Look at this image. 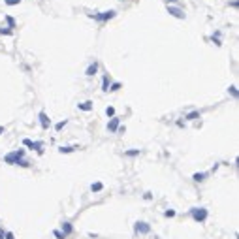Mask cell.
<instances>
[{
  "label": "cell",
  "mask_w": 239,
  "mask_h": 239,
  "mask_svg": "<svg viewBox=\"0 0 239 239\" xmlns=\"http://www.w3.org/2000/svg\"><path fill=\"white\" fill-rule=\"evenodd\" d=\"M190 215L192 218H194L196 222H205L207 220V217H209V211L205 209V207H194V209H190Z\"/></svg>",
  "instance_id": "1"
},
{
  "label": "cell",
  "mask_w": 239,
  "mask_h": 239,
  "mask_svg": "<svg viewBox=\"0 0 239 239\" xmlns=\"http://www.w3.org/2000/svg\"><path fill=\"white\" fill-rule=\"evenodd\" d=\"M23 156H25V149H17V151H13V152L4 156V162H6V164H12V166H17V162L23 160Z\"/></svg>",
  "instance_id": "2"
},
{
  "label": "cell",
  "mask_w": 239,
  "mask_h": 239,
  "mask_svg": "<svg viewBox=\"0 0 239 239\" xmlns=\"http://www.w3.org/2000/svg\"><path fill=\"white\" fill-rule=\"evenodd\" d=\"M134 230H136V233H141V235H147V233L151 232V224H147V222H136Z\"/></svg>",
  "instance_id": "3"
},
{
  "label": "cell",
  "mask_w": 239,
  "mask_h": 239,
  "mask_svg": "<svg viewBox=\"0 0 239 239\" xmlns=\"http://www.w3.org/2000/svg\"><path fill=\"white\" fill-rule=\"evenodd\" d=\"M90 17H96L98 21H109V19L115 17V12H113V9H109V12H104V13H98V15L90 13Z\"/></svg>",
  "instance_id": "4"
},
{
  "label": "cell",
  "mask_w": 239,
  "mask_h": 239,
  "mask_svg": "<svg viewBox=\"0 0 239 239\" xmlns=\"http://www.w3.org/2000/svg\"><path fill=\"white\" fill-rule=\"evenodd\" d=\"M38 119H40V124H42V128L47 130L49 124H51V119L47 117V113H45V111H40V113H38Z\"/></svg>",
  "instance_id": "5"
},
{
  "label": "cell",
  "mask_w": 239,
  "mask_h": 239,
  "mask_svg": "<svg viewBox=\"0 0 239 239\" xmlns=\"http://www.w3.org/2000/svg\"><path fill=\"white\" fill-rule=\"evenodd\" d=\"M119 124H121V119H119V117H111L109 123H108V130H109V132H117V130H119Z\"/></svg>",
  "instance_id": "6"
},
{
  "label": "cell",
  "mask_w": 239,
  "mask_h": 239,
  "mask_svg": "<svg viewBox=\"0 0 239 239\" xmlns=\"http://www.w3.org/2000/svg\"><path fill=\"white\" fill-rule=\"evenodd\" d=\"M168 13H170V15H173V17H177V19H185V13H183V9H181V8L168 6Z\"/></svg>",
  "instance_id": "7"
},
{
  "label": "cell",
  "mask_w": 239,
  "mask_h": 239,
  "mask_svg": "<svg viewBox=\"0 0 239 239\" xmlns=\"http://www.w3.org/2000/svg\"><path fill=\"white\" fill-rule=\"evenodd\" d=\"M72 232H74L72 224H70V222H62V233H64V235L68 237V235H70V233H72Z\"/></svg>",
  "instance_id": "8"
},
{
  "label": "cell",
  "mask_w": 239,
  "mask_h": 239,
  "mask_svg": "<svg viewBox=\"0 0 239 239\" xmlns=\"http://www.w3.org/2000/svg\"><path fill=\"white\" fill-rule=\"evenodd\" d=\"M96 72H98V62H92V64L87 68V72H85V74H87V75H94Z\"/></svg>",
  "instance_id": "9"
},
{
  "label": "cell",
  "mask_w": 239,
  "mask_h": 239,
  "mask_svg": "<svg viewBox=\"0 0 239 239\" xmlns=\"http://www.w3.org/2000/svg\"><path fill=\"white\" fill-rule=\"evenodd\" d=\"M185 119H186V121H196V119H200V111H190Z\"/></svg>",
  "instance_id": "10"
},
{
  "label": "cell",
  "mask_w": 239,
  "mask_h": 239,
  "mask_svg": "<svg viewBox=\"0 0 239 239\" xmlns=\"http://www.w3.org/2000/svg\"><path fill=\"white\" fill-rule=\"evenodd\" d=\"M108 89H109V77H108V75H104V79H102V90L108 92Z\"/></svg>",
  "instance_id": "11"
},
{
  "label": "cell",
  "mask_w": 239,
  "mask_h": 239,
  "mask_svg": "<svg viewBox=\"0 0 239 239\" xmlns=\"http://www.w3.org/2000/svg\"><path fill=\"white\" fill-rule=\"evenodd\" d=\"M79 109H83V111H90V109H92V102H83V104H79Z\"/></svg>",
  "instance_id": "12"
},
{
  "label": "cell",
  "mask_w": 239,
  "mask_h": 239,
  "mask_svg": "<svg viewBox=\"0 0 239 239\" xmlns=\"http://www.w3.org/2000/svg\"><path fill=\"white\" fill-rule=\"evenodd\" d=\"M205 177H207V173H194L192 179H194L196 183H201V181H205Z\"/></svg>",
  "instance_id": "13"
},
{
  "label": "cell",
  "mask_w": 239,
  "mask_h": 239,
  "mask_svg": "<svg viewBox=\"0 0 239 239\" xmlns=\"http://www.w3.org/2000/svg\"><path fill=\"white\" fill-rule=\"evenodd\" d=\"M102 188H104L102 183H92V186H90V190H92V192H100Z\"/></svg>",
  "instance_id": "14"
},
{
  "label": "cell",
  "mask_w": 239,
  "mask_h": 239,
  "mask_svg": "<svg viewBox=\"0 0 239 239\" xmlns=\"http://www.w3.org/2000/svg\"><path fill=\"white\" fill-rule=\"evenodd\" d=\"M75 149H79V147H60L58 152H62V155H64V152H72V151H75Z\"/></svg>",
  "instance_id": "15"
},
{
  "label": "cell",
  "mask_w": 239,
  "mask_h": 239,
  "mask_svg": "<svg viewBox=\"0 0 239 239\" xmlns=\"http://www.w3.org/2000/svg\"><path fill=\"white\" fill-rule=\"evenodd\" d=\"M6 21H8V25H9V30H12V28L15 27V19H13V17H9V15H8V17H6Z\"/></svg>",
  "instance_id": "16"
},
{
  "label": "cell",
  "mask_w": 239,
  "mask_h": 239,
  "mask_svg": "<svg viewBox=\"0 0 239 239\" xmlns=\"http://www.w3.org/2000/svg\"><path fill=\"white\" fill-rule=\"evenodd\" d=\"M105 115H108V117H115V108H111V105H109V108L105 109Z\"/></svg>",
  "instance_id": "17"
},
{
  "label": "cell",
  "mask_w": 239,
  "mask_h": 239,
  "mask_svg": "<svg viewBox=\"0 0 239 239\" xmlns=\"http://www.w3.org/2000/svg\"><path fill=\"white\" fill-rule=\"evenodd\" d=\"M23 145H27V147H30V149H32L34 141H32V139H28V138H25V139H23Z\"/></svg>",
  "instance_id": "18"
},
{
  "label": "cell",
  "mask_w": 239,
  "mask_h": 239,
  "mask_svg": "<svg viewBox=\"0 0 239 239\" xmlns=\"http://www.w3.org/2000/svg\"><path fill=\"white\" fill-rule=\"evenodd\" d=\"M121 89V83H113V85H111V87L108 89V90H111V92H115V90H119Z\"/></svg>",
  "instance_id": "19"
},
{
  "label": "cell",
  "mask_w": 239,
  "mask_h": 239,
  "mask_svg": "<svg viewBox=\"0 0 239 239\" xmlns=\"http://www.w3.org/2000/svg\"><path fill=\"white\" fill-rule=\"evenodd\" d=\"M53 233H55V237H57V239H66V235H64L62 232H58V230H55Z\"/></svg>",
  "instance_id": "20"
},
{
  "label": "cell",
  "mask_w": 239,
  "mask_h": 239,
  "mask_svg": "<svg viewBox=\"0 0 239 239\" xmlns=\"http://www.w3.org/2000/svg\"><path fill=\"white\" fill-rule=\"evenodd\" d=\"M66 123H68V121H60V123H58L57 126H55V128H57V130H62L64 126H66Z\"/></svg>",
  "instance_id": "21"
},
{
  "label": "cell",
  "mask_w": 239,
  "mask_h": 239,
  "mask_svg": "<svg viewBox=\"0 0 239 239\" xmlns=\"http://www.w3.org/2000/svg\"><path fill=\"white\" fill-rule=\"evenodd\" d=\"M164 215H166L168 218H171V217H175V211H173V209H168V211L164 213Z\"/></svg>",
  "instance_id": "22"
},
{
  "label": "cell",
  "mask_w": 239,
  "mask_h": 239,
  "mask_svg": "<svg viewBox=\"0 0 239 239\" xmlns=\"http://www.w3.org/2000/svg\"><path fill=\"white\" fill-rule=\"evenodd\" d=\"M8 6H15V4H21V0H6Z\"/></svg>",
  "instance_id": "23"
},
{
  "label": "cell",
  "mask_w": 239,
  "mask_h": 239,
  "mask_svg": "<svg viewBox=\"0 0 239 239\" xmlns=\"http://www.w3.org/2000/svg\"><path fill=\"white\" fill-rule=\"evenodd\" d=\"M228 92H232L233 96H237V87H233V85H232V87L228 89Z\"/></svg>",
  "instance_id": "24"
},
{
  "label": "cell",
  "mask_w": 239,
  "mask_h": 239,
  "mask_svg": "<svg viewBox=\"0 0 239 239\" xmlns=\"http://www.w3.org/2000/svg\"><path fill=\"white\" fill-rule=\"evenodd\" d=\"M0 34H6V36H9V34H12V30H9V28H0Z\"/></svg>",
  "instance_id": "25"
},
{
  "label": "cell",
  "mask_w": 239,
  "mask_h": 239,
  "mask_svg": "<svg viewBox=\"0 0 239 239\" xmlns=\"http://www.w3.org/2000/svg\"><path fill=\"white\" fill-rule=\"evenodd\" d=\"M126 155H128V156H138L139 151H126Z\"/></svg>",
  "instance_id": "26"
},
{
  "label": "cell",
  "mask_w": 239,
  "mask_h": 239,
  "mask_svg": "<svg viewBox=\"0 0 239 239\" xmlns=\"http://www.w3.org/2000/svg\"><path fill=\"white\" fill-rule=\"evenodd\" d=\"M4 235H6V239H15V237H13V233H12V232H6V233H4Z\"/></svg>",
  "instance_id": "27"
},
{
  "label": "cell",
  "mask_w": 239,
  "mask_h": 239,
  "mask_svg": "<svg viewBox=\"0 0 239 239\" xmlns=\"http://www.w3.org/2000/svg\"><path fill=\"white\" fill-rule=\"evenodd\" d=\"M166 2H168V4H170V2H173V0H166Z\"/></svg>",
  "instance_id": "28"
}]
</instances>
